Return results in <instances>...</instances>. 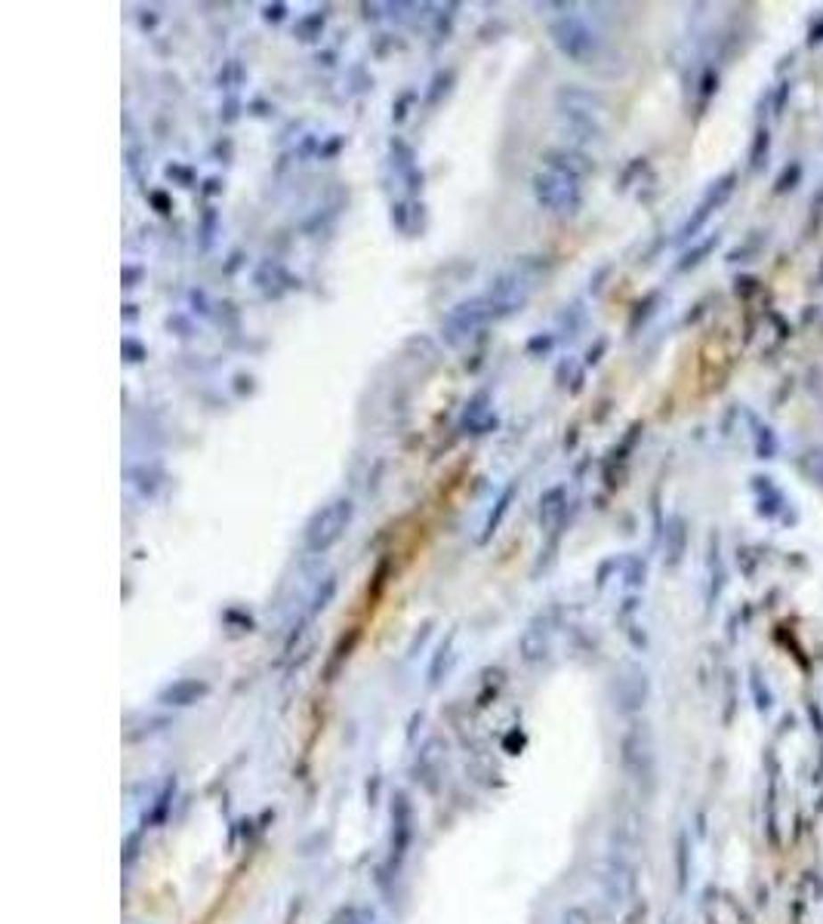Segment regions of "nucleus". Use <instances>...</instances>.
<instances>
[{
    "mask_svg": "<svg viewBox=\"0 0 823 924\" xmlns=\"http://www.w3.org/2000/svg\"><path fill=\"white\" fill-rule=\"evenodd\" d=\"M352 499H337L330 506H324L306 527V548L309 552H327L339 537L346 533L352 521Z\"/></svg>",
    "mask_w": 823,
    "mask_h": 924,
    "instance_id": "f257e3e1",
    "label": "nucleus"
},
{
    "mask_svg": "<svg viewBox=\"0 0 823 924\" xmlns=\"http://www.w3.org/2000/svg\"><path fill=\"white\" fill-rule=\"evenodd\" d=\"M537 200L549 207V210L565 213L577 204V189L561 173H543V176H537Z\"/></svg>",
    "mask_w": 823,
    "mask_h": 924,
    "instance_id": "7ed1b4c3",
    "label": "nucleus"
},
{
    "mask_svg": "<svg viewBox=\"0 0 823 924\" xmlns=\"http://www.w3.org/2000/svg\"><path fill=\"white\" fill-rule=\"evenodd\" d=\"M493 314H497V305H493L491 296H478V299H472V303H460L457 308H451V314H447V320H444L447 339H451L453 345H463L475 330H481V327L493 318Z\"/></svg>",
    "mask_w": 823,
    "mask_h": 924,
    "instance_id": "f03ea898",
    "label": "nucleus"
}]
</instances>
